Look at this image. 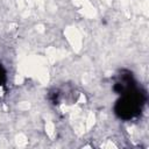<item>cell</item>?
I'll return each mask as SVG.
<instances>
[{
    "instance_id": "1",
    "label": "cell",
    "mask_w": 149,
    "mask_h": 149,
    "mask_svg": "<svg viewBox=\"0 0 149 149\" xmlns=\"http://www.w3.org/2000/svg\"><path fill=\"white\" fill-rule=\"evenodd\" d=\"M123 98L119 101L116 113L123 119H130L139 114L142 106V94L136 92L130 93V88L123 92Z\"/></svg>"
}]
</instances>
